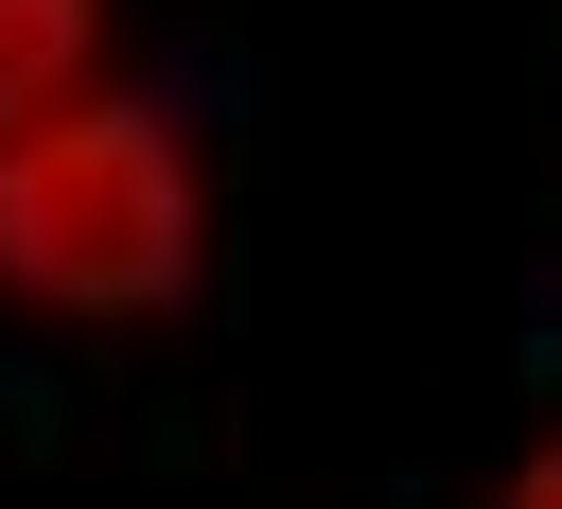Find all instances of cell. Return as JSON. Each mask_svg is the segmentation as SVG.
Here are the masks:
<instances>
[{"instance_id":"1","label":"cell","mask_w":562,"mask_h":509,"mask_svg":"<svg viewBox=\"0 0 562 509\" xmlns=\"http://www.w3.org/2000/svg\"><path fill=\"white\" fill-rule=\"evenodd\" d=\"M211 281V140L158 88H70L0 140V316L35 333H176Z\"/></svg>"},{"instance_id":"2","label":"cell","mask_w":562,"mask_h":509,"mask_svg":"<svg viewBox=\"0 0 562 509\" xmlns=\"http://www.w3.org/2000/svg\"><path fill=\"white\" fill-rule=\"evenodd\" d=\"M105 53H123V0H0V140L105 88Z\"/></svg>"},{"instance_id":"3","label":"cell","mask_w":562,"mask_h":509,"mask_svg":"<svg viewBox=\"0 0 562 509\" xmlns=\"http://www.w3.org/2000/svg\"><path fill=\"white\" fill-rule=\"evenodd\" d=\"M492 509H562V421H544V439L509 456V491H492Z\"/></svg>"}]
</instances>
